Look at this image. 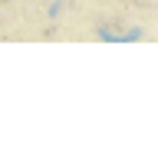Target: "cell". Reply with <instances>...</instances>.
<instances>
[{
    "instance_id": "cell-1",
    "label": "cell",
    "mask_w": 158,
    "mask_h": 158,
    "mask_svg": "<svg viewBox=\"0 0 158 158\" xmlns=\"http://www.w3.org/2000/svg\"><path fill=\"white\" fill-rule=\"evenodd\" d=\"M142 36L138 30H128V33H112V30H99V40H109V43H135Z\"/></svg>"
},
{
    "instance_id": "cell-2",
    "label": "cell",
    "mask_w": 158,
    "mask_h": 158,
    "mask_svg": "<svg viewBox=\"0 0 158 158\" xmlns=\"http://www.w3.org/2000/svg\"><path fill=\"white\" fill-rule=\"evenodd\" d=\"M63 3H66V0H56V3H53V7H49V17H56L59 10H63Z\"/></svg>"
}]
</instances>
